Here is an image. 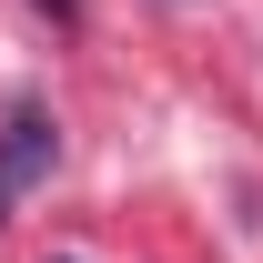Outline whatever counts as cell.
Masks as SVG:
<instances>
[{
  "label": "cell",
  "mask_w": 263,
  "mask_h": 263,
  "mask_svg": "<svg viewBox=\"0 0 263 263\" xmlns=\"http://www.w3.org/2000/svg\"><path fill=\"white\" fill-rule=\"evenodd\" d=\"M41 172H51V111L41 101H10V122H0V202L31 193Z\"/></svg>",
  "instance_id": "1"
},
{
  "label": "cell",
  "mask_w": 263,
  "mask_h": 263,
  "mask_svg": "<svg viewBox=\"0 0 263 263\" xmlns=\"http://www.w3.org/2000/svg\"><path fill=\"white\" fill-rule=\"evenodd\" d=\"M41 10H51V21H71V10H81V0H41Z\"/></svg>",
  "instance_id": "2"
}]
</instances>
